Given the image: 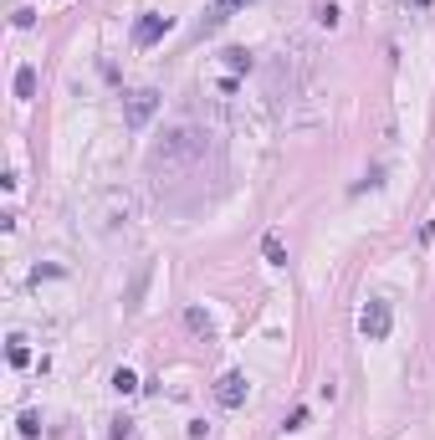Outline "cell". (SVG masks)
I'll list each match as a JSON object with an SVG mask.
<instances>
[{
  "instance_id": "12",
  "label": "cell",
  "mask_w": 435,
  "mask_h": 440,
  "mask_svg": "<svg viewBox=\"0 0 435 440\" xmlns=\"http://www.w3.org/2000/svg\"><path fill=\"white\" fill-rule=\"evenodd\" d=\"M338 16H344V11H338L333 0H328V6H318V26H328V31H333V26H338Z\"/></svg>"
},
{
  "instance_id": "10",
  "label": "cell",
  "mask_w": 435,
  "mask_h": 440,
  "mask_svg": "<svg viewBox=\"0 0 435 440\" xmlns=\"http://www.w3.org/2000/svg\"><path fill=\"white\" fill-rule=\"evenodd\" d=\"M261 251H266V261H271V266H287V251H282V241H276V236H266Z\"/></svg>"
},
{
  "instance_id": "13",
  "label": "cell",
  "mask_w": 435,
  "mask_h": 440,
  "mask_svg": "<svg viewBox=\"0 0 435 440\" xmlns=\"http://www.w3.org/2000/svg\"><path fill=\"white\" fill-rule=\"evenodd\" d=\"M21 435L36 440V435H41V420H36V415H21Z\"/></svg>"
},
{
  "instance_id": "15",
  "label": "cell",
  "mask_w": 435,
  "mask_h": 440,
  "mask_svg": "<svg viewBox=\"0 0 435 440\" xmlns=\"http://www.w3.org/2000/svg\"><path fill=\"white\" fill-rule=\"evenodd\" d=\"M16 26H21V31H31V26H36V11L21 6V11H16Z\"/></svg>"
},
{
  "instance_id": "2",
  "label": "cell",
  "mask_w": 435,
  "mask_h": 440,
  "mask_svg": "<svg viewBox=\"0 0 435 440\" xmlns=\"http://www.w3.org/2000/svg\"><path fill=\"white\" fill-rule=\"evenodd\" d=\"M389 328H394L389 302H384V297H369V302H364V312H359V333H364L369 343H384V338H389Z\"/></svg>"
},
{
  "instance_id": "3",
  "label": "cell",
  "mask_w": 435,
  "mask_h": 440,
  "mask_svg": "<svg viewBox=\"0 0 435 440\" xmlns=\"http://www.w3.org/2000/svg\"><path fill=\"white\" fill-rule=\"evenodd\" d=\"M159 103H164V98H159L154 87H134L129 98H123V123H129V129H144V123L159 113Z\"/></svg>"
},
{
  "instance_id": "11",
  "label": "cell",
  "mask_w": 435,
  "mask_h": 440,
  "mask_svg": "<svg viewBox=\"0 0 435 440\" xmlns=\"http://www.w3.org/2000/svg\"><path fill=\"white\" fill-rule=\"evenodd\" d=\"M113 389H118V394H134V389H139V379H134L129 369H118V374H113Z\"/></svg>"
},
{
  "instance_id": "5",
  "label": "cell",
  "mask_w": 435,
  "mask_h": 440,
  "mask_svg": "<svg viewBox=\"0 0 435 440\" xmlns=\"http://www.w3.org/2000/svg\"><path fill=\"white\" fill-rule=\"evenodd\" d=\"M251 0H210L205 6V16H200V31H215V26H226L236 11H246Z\"/></svg>"
},
{
  "instance_id": "9",
  "label": "cell",
  "mask_w": 435,
  "mask_h": 440,
  "mask_svg": "<svg viewBox=\"0 0 435 440\" xmlns=\"http://www.w3.org/2000/svg\"><path fill=\"white\" fill-rule=\"evenodd\" d=\"M6 359H11V369H26V364H31V349H26V338H11Z\"/></svg>"
},
{
  "instance_id": "1",
  "label": "cell",
  "mask_w": 435,
  "mask_h": 440,
  "mask_svg": "<svg viewBox=\"0 0 435 440\" xmlns=\"http://www.w3.org/2000/svg\"><path fill=\"white\" fill-rule=\"evenodd\" d=\"M195 154H205V134L200 129H169L164 144L149 154V164L159 169V164H174V159H195Z\"/></svg>"
},
{
  "instance_id": "4",
  "label": "cell",
  "mask_w": 435,
  "mask_h": 440,
  "mask_svg": "<svg viewBox=\"0 0 435 440\" xmlns=\"http://www.w3.org/2000/svg\"><path fill=\"white\" fill-rule=\"evenodd\" d=\"M169 16H159V11H149V16H139V26H134V46H154V41H164L169 36Z\"/></svg>"
},
{
  "instance_id": "8",
  "label": "cell",
  "mask_w": 435,
  "mask_h": 440,
  "mask_svg": "<svg viewBox=\"0 0 435 440\" xmlns=\"http://www.w3.org/2000/svg\"><path fill=\"white\" fill-rule=\"evenodd\" d=\"M16 98H21V103L36 98V67H21V72H16Z\"/></svg>"
},
{
  "instance_id": "7",
  "label": "cell",
  "mask_w": 435,
  "mask_h": 440,
  "mask_svg": "<svg viewBox=\"0 0 435 440\" xmlns=\"http://www.w3.org/2000/svg\"><path fill=\"white\" fill-rule=\"evenodd\" d=\"M221 56H226V67H231V72H251V67H256V56L246 51V46H226Z\"/></svg>"
},
{
  "instance_id": "6",
  "label": "cell",
  "mask_w": 435,
  "mask_h": 440,
  "mask_svg": "<svg viewBox=\"0 0 435 440\" xmlns=\"http://www.w3.org/2000/svg\"><path fill=\"white\" fill-rule=\"evenodd\" d=\"M215 399H221L226 410H241V404H246V379H241V374H226V379L215 384Z\"/></svg>"
},
{
  "instance_id": "17",
  "label": "cell",
  "mask_w": 435,
  "mask_h": 440,
  "mask_svg": "<svg viewBox=\"0 0 435 440\" xmlns=\"http://www.w3.org/2000/svg\"><path fill=\"white\" fill-rule=\"evenodd\" d=\"M420 11H430V0H420Z\"/></svg>"
},
{
  "instance_id": "14",
  "label": "cell",
  "mask_w": 435,
  "mask_h": 440,
  "mask_svg": "<svg viewBox=\"0 0 435 440\" xmlns=\"http://www.w3.org/2000/svg\"><path fill=\"white\" fill-rule=\"evenodd\" d=\"M108 435H113V440H129V435H134V420H123V415H118V420H113V430H108Z\"/></svg>"
},
{
  "instance_id": "16",
  "label": "cell",
  "mask_w": 435,
  "mask_h": 440,
  "mask_svg": "<svg viewBox=\"0 0 435 440\" xmlns=\"http://www.w3.org/2000/svg\"><path fill=\"white\" fill-rule=\"evenodd\" d=\"M302 425H307V410H302V404H297V410L287 415V430H302Z\"/></svg>"
}]
</instances>
